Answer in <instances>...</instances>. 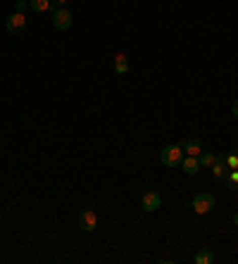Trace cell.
<instances>
[{
  "label": "cell",
  "instance_id": "ac0fdd59",
  "mask_svg": "<svg viewBox=\"0 0 238 264\" xmlns=\"http://www.w3.org/2000/svg\"><path fill=\"white\" fill-rule=\"evenodd\" d=\"M231 112H233V117H238V100H233V105H231Z\"/></svg>",
  "mask_w": 238,
  "mask_h": 264
},
{
  "label": "cell",
  "instance_id": "5bb4252c",
  "mask_svg": "<svg viewBox=\"0 0 238 264\" xmlns=\"http://www.w3.org/2000/svg\"><path fill=\"white\" fill-rule=\"evenodd\" d=\"M214 160H217V155H214V153H200V155H198L200 167H212Z\"/></svg>",
  "mask_w": 238,
  "mask_h": 264
},
{
  "label": "cell",
  "instance_id": "8fae6325",
  "mask_svg": "<svg viewBox=\"0 0 238 264\" xmlns=\"http://www.w3.org/2000/svg\"><path fill=\"white\" fill-rule=\"evenodd\" d=\"M212 171H214V176H219V179H224V174H226V162H224V155L214 160Z\"/></svg>",
  "mask_w": 238,
  "mask_h": 264
},
{
  "label": "cell",
  "instance_id": "9c48e42d",
  "mask_svg": "<svg viewBox=\"0 0 238 264\" xmlns=\"http://www.w3.org/2000/svg\"><path fill=\"white\" fill-rule=\"evenodd\" d=\"M214 262V252L210 248H200L195 252V264H212Z\"/></svg>",
  "mask_w": 238,
  "mask_h": 264
},
{
  "label": "cell",
  "instance_id": "30bf717a",
  "mask_svg": "<svg viewBox=\"0 0 238 264\" xmlns=\"http://www.w3.org/2000/svg\"><path fill=\"white\" fill-rule=\"evenodd\" d=\"M114 71H117L119 77L129 71V60H127V55H124V53H119L117 57H114Z\"/></svg>",
  "mask_w": 238,
  "mask_h": 264
},
{
  "label": "cell",
  "instance_id": "ba28073f",
  "mask_svg": "<svg viewBox=\"0 0 238 264\" xmlns=\"http://www.w3.org/2000/svg\"><path fill=\"white\" fill-rule=\"evenodd\" d=\"M181 148L186 155H195L198 157L200 153H203V143H200V138H186L181 143Z\"/></svg>",
  "mask_w": 238,
  "mask_h": 264
},
{
  "label": "cell",
  "instance_id": "4fadbf2b",
  "mask_svg": "<svg viewBox=\"0 0 238 264\" xmlns=\"http://www.w3.org/2000/svg\"><path fill=\"white\" fill-rule=\"evenodd\" d=\"M224 162L229 169H238V148H233L229 155H224Z\"/></svg>",
  "mask_w": 238,
  "mask_h": 264
},
{
  "label": "cell",
  "instance_id": "6da1fadb",
  "mask_svg": "<svg viewBox=\"0 0 238 264\" xmlns=\"http://www.w3.org/2000/svg\"><path fill=\"white\" fill-rule=\"evenodd\" d=\"M183 157H186V153H183L181 145H167L160 153V162L165 164V167H181Z\"/></svg>",
  "mask_w": 238,
  "mask_h": 264
},
{
  "label": "cell",
  "instance_id": "9a60e30c",
  "mask_svg": "<svg viewBox=\"0 0 238 264\" xmlns=\"http://www.w3.org/2000/svg\"><path fill=\"white\" fill-rule=\"evenodd\" d=\"M29 10V0H17V5H15V12H26Z\"/></svg>",
  "mask_w": 238,
  "mask_h": 264
},
{
  "label": "cell",
  "instance_id": "277c9868",
  "mask_svg": "<svg viewBox=\"0 0 238 264\" xmlns=\"http://www.w3.org/2000/svg\"><path fill=\"white\" fill-rule=\"evenodd\" d=\"M5 29H8L10 33H22L24 29H26V17H24L22 12H12V15L5 19Z\"/></svg>",
  "mask_w": 238,
  "mask_h": 264
},
{
  "label": "cell",
  "instance_id": "8992f818",
  "mask_svg": "<svg viewBox=\"0 0 238 264\" xmlns=\"http://www.w3.org/2000/svg\"><path fill=\"white\" fill-rule=\"evenodd\" d=\"M141 205H143V210H145V212H155V210H160V205H162V198H160L157 193H152V191H150V193L143 195V202H141Z\"/></svg>",
  "mask_w": 238,
  "mask_h": 264
},
{
  "label": "cell",
  "instance_id": "5b68a950",
  "mask_svg": "<svg viewBox=\"0 0 238 264\" xmlns=\"http://www.w3.org/2000/svg\"><path fill=\"white\" fill-rule=\"evenodd\" d=\"M79 226H81V231H86V233L95 231L98 229V214L93 210H84L79 217Z\"/></svg>",
  "mask_w": 238,
  "mask_h": 264
},
{
  "label": "cell",
  "instance_id": "2e32d148",
  "mask_svg": "<svg viewBox=\"0 0 238 264\" xmlns=\"http://www.w3.org/2000/svg\"><path fill=\"white\" fill-rule=\"evenodd\" d=\"M229 186L236 188L238 186V169H231V176H229Z\"/></svg>",
  "mask_w": 238,
  "mask_h": 264
},
{
  "label": "cell",
  "instance_id": "52a82bcc",
  "mask_svg": "<svg viewBox=\"0 0 238 264\" xmlns=\"http://www.w3.org/2000/svg\"><path fill=\"white\" fill-rule=\"evenodd\" d=\"M181 169H183V174H188V176H195V174H198V169H200L198 157H195V155H186V157L181 160Z\"/></svg>",
  "mask_w": 238,
  "mask_h": 264
},
{
  "label": "cell",
  "instance_id": "e0dca14e",
  "mask_svg": "<svg viewBox=\"0 0 238 264\" xmlns=\"http://www.w3.org/2000/svg\"><path fill=\"white\" fill-rule=\"evenodd\" d=\"M64 3H67V0H50V8H53V10L64 8Z\"/></svg>",
  "mask_w": 238,
  "mask_h": 264
},
{
  "label": "cell",
  "instance_id": "7a4b0ae2",
  "mask_svg": "<svg viewBox=\"0 0 238 264\" xmlns=\"http://www.w3.org/2000/svg\"><path fill=\"white\" fill-rule=\"evenodd\" d=\"M193 210H195V214H207V212L214 210V195L212 193H198L195 198H193Z\"/></svg>",
  "mask_w": 238,
  "mask_h": 264
},
{
  "label": "cell",
  "instance_id": "d6986e66",
  "mask_svg": "<svg viewBox=\"0 0 238 264\" xmlns=\"http://www.w3.org/2000/svg\"><path fill=\"white\" fill-rule=\"evenodd\" d=\"M233 226H238V212L233 214Z\"/></svg>",
  "mask_w": 238,
  "mask_h": 264
},
{
  "label": "cell",
  "instance_id": "3957f363",
  "mask_svg": "<svg viewBox=\"0 0 238 264\" xmlns=\"http://www.w3.org/2000/svg\"><path fill=\"white\" fill-rule=\"evenodd\" d=\"M71 22H74V17H71L69 10H64V8L53 10V26H55V29H60V31H67V29L71 26Z\"/></svg>",
  "mask_w": 238,
  "mask_h": 264
},
{
  "label": "cell",
  "instance_id": "7c38bea8",
  "mask_svg": "<svg viewBox=\"0 0 238 264\" xmlns=\"http://www.w3.org/2000/svg\"><path fill=\"white\" fill-rule=\"evenodd\" d=\"M29 8L33 12H46V10H50V0H29Z\"/></svg>",
  "mask_w": 238,
  "mask_h": 264
}]
</instances>
